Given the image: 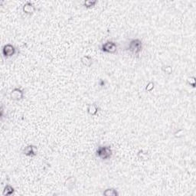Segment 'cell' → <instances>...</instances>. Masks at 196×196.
<instances>
[{
  "mask_svg": "<svg viewBox=\"0 0 196 196\" xmlns=\"http://www.w3.org/2000/svg\"><path fill=\"white\" fill-rule=\"evenodd\" d=\"M143 49V43L140 38H131L126 45V51L130 55L138 57Z\"/></svg>",
  "mask_w": 196,
  "mask_h": 196,
  "instance_id": "cell-1",
  "label": "cell"
},
{
  "mask_svg": "<svg viewBox=\"0 0 196 196\" xmlns=\"http://www.w3.org/2000/svg\"><path fill=\"white\" fill-rule=\"evenodd\" d=\"M95 155L101 160L110 159L113 156V149L110 146H100L96 149Z\"/></svg>",
  "mask_w": 196,
  "mask_h": 196,
  "instance_id": "cell-2",
  "label": "cell"
},
{
  "mask_svg": "<svg viewBox=\"0 0 196 196\" xmlns=\"http://www.w3.org/2000/svg\"><path fill=\"white\" fill-rule=\"evenodd\" d=\"M117 50H118V45L114 41H107L100 46V51L104 53L114 55L117 53Z\"/></svg>",
  "mask_w": 196,
  "mask_h": 196,
  "instance_id": "cell-3",
  "label": "cell"
},
{
  "mask_svg": "<svg viewBox=\"0 0 196 196\" xmlns=\"http://www.w3.org/2000/svg\"><path fill=\"white\" fill-rule=\"evenodd\" d=\"M16 53H17V48L12 44H6L3 45L2 49V54L6 59L12 58Z\"/></svg>",
  "mask_w": 196,
  "mask_h": 196,
  "instance_id": "cell-4",
  "label": "cell"
},
{
  "mask_svg": "<svg viewBox=\"0 0 196 196\" xmlns=\"http://www.w3.org/2000/svg\"><path fill=\"white\" fill-rule=\"evenodd\" d=\"M24 97V91L21 87H15L10 92V98L12 100L20 101Z\"/></svg>",
  "mask_w": 196,
  "mask_h": 196,
  "instance_id": "cell-5",
  "label": "cell"
},
{
  "mask_svg": "<svg viewBox=\"0 0 196 196\" xmlns=\"http://www.w3.org/2000/svg\"><path fill=\"white\" fill-rule=\"evenodd\" d=\"M22 154L28 157H35L38 154V149L37 146L34 145H28L25 147H24L22 149Z\"/></svg>",
  "mask_w": 196,
  "mask_h": 196,
  "instance_id": "cell-6",
  "label": "cell"
},
{
  "mask_svg": "<svg viewBox=\"0 0 196 196\" xmlns=\"http://www.w3.org/2000/svg\"><path fill=\"white\" fill-rule=\"evenodd\" d=\"M37 9L35 7V5L31 2H26L22 6V12L24 14L29 15V16H32L34 13L36 12Z\"/></svg>",
  "mask_w": 196,
  "mask_h": 196,
  "instance_id": "cell-7",
  "label": "cell"
},
{
  "mask_svg": "<svg viewBox=\"0 0 196 196\" xmlns=\"http://www.w3.org/2000/svg\"><path fill=\"white\" fill-rule=\"evenodd\" d=\"M87 111V114L90 116L95 117V116L97 115L98 112L100 111V107L96 103H93V104H91L88 105Z\"/></svg>",
  "mask_w": 196,
  "mask_h": 196,
  "instance_id": "cell-8",
  "label": "cell"
},
{
  "mask_svg": "<svg viewBox=\"0 0 196 196\" xmlns=\"http://www.w3.org/2000/svg\"><path fill=\"white\" fill-rule=\"evenodd\" d=\"M76 178L74 176H70L68 179L65 180V185L67 189H68L69 190H72L75 187V185H76Z\"/></svg>",
  "mask_w": 196,
  "mask_h": 196,
  "instance_id": "cell-9",
  "label": "cell"
},
{
  "mask_svg": "<svg viewBox=\"0 0 196 196\" xmlns=\"http://www.w3.org/2000/svg\"><path fill=\"white\" fill-rule=\"evenodd\" d=\"M81 61L83 65L87 67V68H91V66L94 64V61H93V58L91 56H88V55H84L82 58H81Z\"/></svg>",
  "mask_w": 196,
  "mask_h": 196,
  "instance_id": "cell-10",
  "label": "cell"
},
{
  "mask_svg": "<svg viewBox=\"0 0 196 196\" xmlns=\"http://www.w3.org/2000/svg\"><path fill=\"white\" fill-rule=\"evenodd\" d=\"M15 189L11 185L6 184L5 185L4 189L2 190V195L3 196H10L14 195Z\"/></svg>",
  "mask_w": 196,
  "mask_h": 196,
  "instance_id": "cell-11",
  "label": "cell"
},
{
  "mask_svg": "<svg viewBox=\"0 0 196 196\" xmlns=\"http://www.w3.org/2000/svg\"><path fill=\"white\" fill-rule=\"evenodd\" d=\"M103 195L105 196H118L119 192L117 189H114V188H108L104 191Z\"/></svg>",
  "mask_w": 196,
  "mask_h": 196,
  "instance_id": "cell-12",
  "label": "cell"
},
{
  "mask_svg": "<svg viewBox=\"0 0 196 196\" xmlns=\"http://www.w3.org/2000/svg\"><path fill=\"white\" fill-rule=\"evenodd\" d=\"M137 157L139 158V159L142 160V161H146V160H149V153L143 149L139 150L138 153H137Z\"/></svg>",
  "mask_w": 196,
  "mask_h": 196,
  "instance_id": "cell-13",
  "label": "cell"
},
{
  "mask_svg": "<svg viewBox=\"0 0 196 196\" xmlns=\"http://www.w3.org/2000/svg\"><path fill=\"white\" fill-rule=\"evenodd\" d=\"M97 4V0H85L83 2V6L86 9H92Z\"/></svg>",
  "mask_w": 196,
  "mask_h": 196,
  "instance_id": "cell-14",
  "label": "cell"
},
{
  "mask_svg": "<svg viewBox=\"0 0 196 196\" xmlns=\"http://www.w3.org/2000/svg\"><path fill=\"white\" fill-rule=\"evenodd\" d=\"M162 71L166 74L171 75L173 71L172 67L170 66V65H164V66L162 67Z\"/></svg>",
  "mask_w": 196,
  "mask_h": 196,
  "instance_id": "cell-15",
  "label": "cell"
},
{
  "mask_svg": "<svg viewBox=\"0 0 196 196\" xmlns=\"http://www.w3.org/2000/svg\"><path fill=\"white\" fill-rule=\"evenodd\" d=\"M155 88V84L153 81H149L148 84H146L145 87V91L146 92H151L152 91H153V89Z\"/></svg>",
  "mask_w": 196,
  "mask_h": 196,
  "instance_id": "cell-16",
  "label": "cell"
},
{
  "mask_svg": "<svg viewBox=\"0 0 196 196\" xmlns=\"http://www.w3.org/2000/svg\"><path fill=\"white\" fill-rule=\"evenodd\" d=\"M195 82H196V79H195V77L192 76L190 77L187 79V83L189 85H190L191 87H192L193 88L195 87Z\"/></svg>",
  "mask_w": 196,
  "mask_h": 196,
  "instance_id": "cell-17",
  "label": "cell"
},
{
  "mask_svg": "<svg viewBox=\"0 0 196 196\" xmlns=\"http://www.w3.org/2000/svg\"><path fill=\"white\" fill-rule=\"evenodd\" d=\"M184 135H185V131H184V130H182V129L176 130V133H174V136L176 138H181V137L184 136Z\"/></svg>",
  "mask_w": 196,
  "mask_h": 196,
  "instance_id": "cell-18",
  "label": "cell"
}]
</instances>
